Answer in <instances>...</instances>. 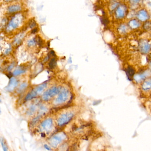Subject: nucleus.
<instances>
[{
	"label": "nucleus",
	"instance_id": "cd10ccee",
	"mask_svg": "<svg viewBox=\"0 0 151 151\" xmlns=\"http://www.w3.org/2000/svg\"><path fill=\"white\" fill-rule=\"evenodd\" d=\"M140 1V0H132L133 2L135 4H137Z\"/></svg>",
	"mask_w": 151,
	"mask_h": 151
},
{
	"label": "nucleus",
	"instance_id": "bb28decb",
	"mask_svg": "<svg viewBox=\"0 0 151 151\" xmlns=\"http://www.w3.org/2000/svg\"><path fill=\"white\" fill-rule=\"evenodd\" d=\"M38 29L37 28H34L32 30L31 32H32V34L36 33L38 32Z\"/></svg>",
	"mask_w": 151,
	"mask_h": 151
},
{
	"label": "nucleus",
	"instance_id": "423d86ee",
	"mask_svg": "<svg viewBox=\"0 0 151 151\" xmlns=\"http://www.w3.org/2000/svg\"><path fill=\"white\" fill-rule=\"evenodd\" d=\"M151 50V44L147 41H143L140 43V50L142 53L147 54Z\"/></svg>",
	"mask_w": 151,
	"mask_h": 151
},
{
	"label": "nucleus",
	"instance_id": "4be33fe9",
	"mask_svg": "<svg viewBox=\"0 0 151 151\" xmlns=\"http://www.w3.org/2000/svg\"><path fill=\"white\" fill-rule=\"evenodd\" d=\"M1 145L2 146L3 149L4 151H8V148L7 147V145L5 144V141H4V139H2V138L1 139Z\"/></svg>",
	"mask_w": 151,
	"mask_h": 151
},
{
	"label": "nucleus",
	"instance_id": "6ab92c4d",
	"mask_svg": "<svg viewBox=\"0 0 151 151\" xmlns=\"http://www.w3.org/2000/svg\"><path fill=\"white\" fill-rule=\"evenodd\" d=\"M56 64V60L55 58H53L51 59V60H50L49 64V66L51 69H53L55 66Z\"/></svg>",
	"mask_w": 151,
	"mask_h": 151
},
{
	"label": "nucleus",
	"instance_id": "a211bd4d",
	"mask_svg": "<svg viewBox=\"0 0 151 151\" xmlns=\"http://www.w3.org/2000/svg\"><path fill=\"white\" fill-rule=\"evenodd\" d=\"M36 44H37V42L36 38H35L32 39H31L28 41L27 45L28 47H33L34 46H35Z\"/></svg>",
	"mask_w": 151,
	"mask_h": 151
},
{
	"label": "nucleus",
	"instance_id": "7ed1b4c3",
	"mask_svg": "<svg viewBox=\"0 0 151 151\" xmlns=\"http://www.w3.org/2000/svg\"><path fill=\"white\" fill-rule=\"evenodd\" d=\"M74 113L72 111H68L61 114L58 118L57 123L59 127H63L71 121L74 117Z\"/></svg>",
	"mask_w": 151,
	"mask_h": 151
},
{
	"label": "nucleus",
	"instance_id": "0eeeda50",
	"mask_svg": "<svg viewBox=\"0 0 151 151\" xmlns=\"http://www.w3.org/2000/svg\"><path fill=\"white\" fill-rule=\"evenodd\" d=\"M126 9L124 5H121L118 7L116 11V16L118 18H122L125 16Z\"/></svg>",
	"mask_w": 151,
	"mask_h": 151
},
{
	"label": "nucleus",
	"instance_id": "20e7f679",
	"mask_svg": "<svg viewBox=\"0 0 151 151\" xmlns=\"http://www.w3.org/2000/svg\"><path fill=\"white\" fill-rule=\"evenodd\" d=\"M61 90V89L60 87H51L44 92L42 96L43 99L46 101L49 100L51 98L53 97L55 95L59 94Z\"/></svg>",
	"mask_w": 151,
	"mask_h": 151
},
{
	"label": "nucleus",
	"instance_id": "f257e3e1",
	"mask_svg": "<svg viewBox=\"0 0 151 151\" xmlns=\"http://www.w3.org/2000/svg\"><path fill=\"white\" fill-rule=\"evenodd\" d=\"M67 135L64 132H58L53 134L48 140V143L52 148H56L67 139Z\"/></svg>",
	"mask_w": 151,
	"mask_h": 151
},
{
	"label": "nucleus",
	"instance_id": "ddd939ff",
	"mask_svg": "<svg viewBox=\"0 0 151 151\" xmlns=\"http://www.w3.org/2000/svg\"><path fill=\"white\" fill-rule=\"evenodd\" d=\"M21 9V7L19 5H12L8 8V11L9 13H14L19 11Z\"/></svg>",
	"mask_w": 151,
	"mask_h": 151
},
{
	"label": "nucleus",
	"instance_id": "b1692460",
	"mask_svg": "<svg viewBox=\"0 0 151 151\" xmlns=\"http://www.w3.org/2000/svg\"><path fill=\"white\" fill-rule=\"evenodd\" d=\"M37 25L36 22H35V21L34 20H32L31 21H29V26L31 28H32L34 27H35Z\"/></svg>",
	"mask_w": 151,
	"mask_h": 151
},
{
	"label": "nucleus",
	"instance_id": "c85d7f7f",
	"mask_svg": "<svg viewBox=\"0 0 151 151\" xmlns=\"http://www.w3.org/2000/svg\"><path fill=\"white\" fill-rule=\"evenodd\" d=\"M150 68H151V63H150Z\"/></svg>",
	"mask_w": 151,
	"mask_h": 151
},
{
	"label": "nucleus",
	"instance_id": "a878e982",
	"mask_svg": "<svg viewBox=\"0 0 151 151\" xmlns=\"http://www.w3.org/2000/svg\"><path fill=\"white\" fill-rule=\"evenodd\" d=\"M118 5V4L117 2L114 3L113 4H112L111 6V10H113L116 7H117Z\"/></svg>",
	"mask_w": 151,
	"mask_h": 151
},
{
	"label": "nucleus",
	"instance_id": "9d476101",
	"mask_svg": "<svg viewBox=\"0 0 151 151\" xmlns=\"http://www.w3.org/2000/svg\"><path fill=\"white\" fill-rule=\"evenodd\" d=\"M46 87H47V84L44 83V84L39 85L37 87H35L34 89L37 92V93L38 94V95H39L41 94L44 91V90L45 89Z\"/></svg>",
	"mask_w": 151,
	"mask_h": 151
},
{
	"label": "nucleus",
	"instance_id": "393cba45",
	"mask_svg": "<svg viewBox=\"0 0 151 151\" xmlns=\"http://www.w3.org/2000/svg\"><path fill=\"white\" fill-rule=\"evenodd\" d=\"M44 148H45L46 150H47V151H52V149L50 145H49L47 144H45L44 145Z\"/></svg>",
	"mask_w": 151,
	"mask_h": 151
},
{
	"label": "nucleus",
	"instance_id": "f3484780",
	"mask_svg": "<svg viewBox=\"0 0 151 151\" xmlns=\"http://www.w3.org/2000/svg\"><path fill=\"white\" fill-rule=\"evenodd\" d=\"M134 73V70L132 68L129 67L128 68L127 73L128 76H129L130 77H132L133 76Z\"/></svg>",
	"mask_w": 151,
	"mask_h": 151
},
{
	"label": "nucleus",
	"instance_id": "4468645a",
	"mask_svg": "<svg viewBox=\"0 0 151 151\" xmlns=\"http://www.w3.org/2000/svg\"><path fill=\"white\" fill-rule=\"evenodd\" d=\"M36 110H37V107L34 105H32L28 109V111H27V114L30 116L32 115L35 113Z\"/></svg>",
	"mask_w": 151,
	"mask_h": 151
},
{
	"label": "nucleus",
	"instance_id": "5701e85b",
	"mask_svg": "<svg viewBox=\"0 0 151 151\" xmlns=\"http://www.w3.org/2000/svg\"><path fill=\"white\" fill-rule=\"evenodd\" d=\"M27 83L25 82L22 83L20 85V87L19 88V91H23L24 89H25L27 87Z\"/></svg>",
	"mask_w": 151,
	"mask_h": 151
},
{
	"label": "nucleus",
	"instance_id": "39448f33",
	"mask_svg": "<svg viewBox=\"0 0 151 151\" xmlns=\"http://www.w3.org/2000/svg\"><path fill=\"white\" fill-rule=\"evenodd\" d=\"M69 91L67 89H61L58 97L55 101V104H62L64 103L69 98Z\"/></svg>",
	"mask_w": 151,
	"mask_h": 151
},
{
	"label": "nucleus",
	"instance_id": "1a4fd4ad",
	"mask_svg": "<svg viewBox=\"0 0 151 151\" xmlns=\"http://www.w3.org/2000/svg\"><path fill=\"white\" fill-rule=\"evenodd\" d=\"M18 81L14 77H12L10 79L9 84L7 87V90L9 91H14L18 85Z\"/></svg>",
	"mask_w": 151,
	"mask_h": 151
},
{
	"label": "nucleus",
	"instance_id": "aec40b11",
	"mask_svg": "<svg viewBox=\"0 0 151 151\" xmlns=\"http://www.w3.org/2000/svg\"><path fill=\"white\" fill-rule=\"evenodd\" d=\"M127 30V28L125 25H122L119 28V32L121 33H124Z\"/></svg>",
	"mask_w": 151,
	"mask_h": 151
},
{
	"label": "nucleus",
	"instance_id": "6e6552de",
	"mask_svg": "<svg viewBox=\"0 0 151 151\" xmlns=\"http://www.w3.org/2000/svg\"><path fill=\"white\" fill-rule=\"evenodd\" d=\"M137 17L139 20L141 21H145L149 18V15L146 10L143 9L139 11L137 14Z\"/></svg>",
	"mask_w": 151,
	"mask_h": 151
},
{
	"label": "nucleus",
	"instance_id": "dca6fc26",
	"mask_svg": "<svg viewBox=\"0 0 151 151\" xmlns=\"http://www.w3.org/2000/svg\"><path fill=\"white\" fill-rule=\"evenodd\" d=\"M146 75L145 74H140V75H136L134 77L135 80L137 81H140L142 80L143 79H144L146 77Z\"/></svg>",
	"mask_w": 151,
	"mask_h": 151
},
{
	"label": "nucleus",
	"instance_id": "2eb2a0df",
	"mask_svg": "<svg viewBox=\"0 0 151 151\" xmlns=\"http://www.w3.org/2000/svg\"><path fill=\"white\" fill-rule=\"evenodd\" d=\"M25 70L21 68H19L18 69H16L13 73V74L14 76H18L20 74H23L25 73Z\"/></svg>",
	"mask_w": 151,
	"mask_h": 151
},
{
	"label": "nucleus",
	"instance_id": "c756f323",
	"mask_svg": "<svg viewBox=\"0 0 151 151\" xmlns=\"http://www.w3.org/2000/svg\"><path fill=\"white\" fill-rule=\"evenodd\" d=\"M10 0H7V1H10Z\"/></svg>",
	"mask_w": 151,
	"mask_h": 151
},
{
	"label": "nucleus",
	"instance_id": "9b49d317",
	"mask_svg": "<svg viewBox=\"0 0 151 151\" xmlns=\"http://www.w3.org/2000/svg\"><path fill=\"white\" fill-rule=\"evenodd\" d=\"M142 89L144 91H148L151 89V79H148L145 81L142 85Z\"/></svg>",
	"mask_w": 151,
	"mask_h": 151
},
{
	"label": "nucleus",
	"instance_id": "f8f14e48",
	"mask_svg": "<svg viewBox=\"0 0 151 151\" xmlns=\"http://www.w3.org/2000/svg\"><path fill=\"white\" fill-rule=\"evenodd\" d=\"M129 26L132 29H136L140 26L141 24L140 22L136 20H133L129 21Z\"/></svg>",
	"mask_w": 151,
	"mask_h": 151
},
{
	"label": "nucleus",
	"instance_id": "f03ea898",
	"mask_svg": "<svg viewBox=\"0 0 151 151\" xmlns=\"http://www.w3.org/2000/svg\"><path fill=\"white\" fill-rule=\"evenodd\" d=\"M54 127V122L51 118H48L43 121L39 126V130H40L42 137L44 138L46 134L51 132Z\"/></svg>",
	"mask_w": 151,
	"mask_h": 151
},
{
	"label": "nucleus",
	"instance_id": "412c9836",
	"mask_svg": "<svg viewBox=\"0 0 151 151\" xmlns=\"http://www.w3.org/2000/svg\"><path fill=\"white\" fill-rule=\"evenodd\" d=\"M144 29L146 30H149L151 29V22L148 21L146 22L144 24Z\"/></svg>",
	"mask_w": 151,
	"mask_h": 151
}]
</instances>
